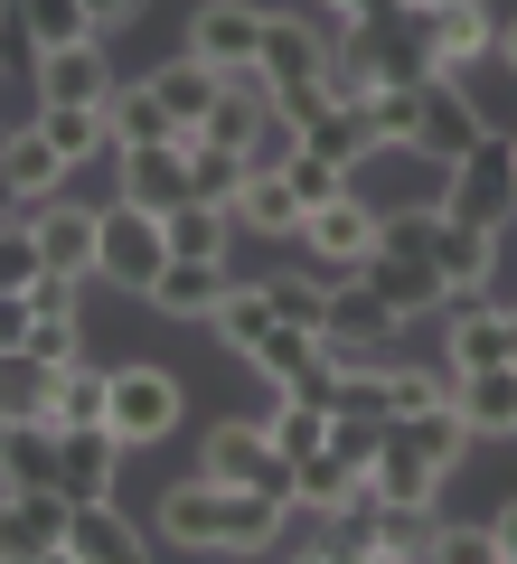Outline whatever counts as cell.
Listing matches in <instances>:
<instances>
[{
    "mask_svg": "<svg viewBox=\"0 0 517 564\" xmlns=\"http://www.w3.org/2000/svg\"><path fill=\"white\" fill-rule=\"evenodd\" d=\"M255 367H263V377H273V386L311 377V367H320V329H311V321H273V329H263V339H255Z\"/></svg>",
    "mask_w": 517,
    "mask_h": 564,
    "instance_id": "d6a6232c",
    "label": "cell"
},
{
    "mask_svg": "<svg viewBox=\"0 0 517 564\" xmlns=\"http://www.w3.org/2000/svg\"><path fill=\"white\" fill-rule=\"evenodd\" d=\"M20 29L39 39V57H47V47H76V39H95L85 0H20Z\"/></svg>",
    "mask_w": 517,
    "mask_h": 564,
    "instance_id": "8d00e7d4",
    "label": "cell"
},
{
    "mask_svg": "<svg viewBox=\"0 0 517 564\" xmlns=\"http://www.w3.org/2000/svg\"><path fill=\"white\" fill-rule=\"evenodd\" d=\"M39 132L57 141L66 170H76V161H95L104 141H114V122H104V104H39Z\"/></svg>",
    "mask_w": 517,
    "mask_h": 564,
    "instance_id": "1f68e13d",
    "label": "cell"
},
{
    "mask_svg": "<svg viewBox=\"0 0 517 564\" xmlns=\"http://www.w3.org/2000/svg\"><path fill=\"white\" fill-rule=\"evenodd\" d=\"M151 85H160V104H170V113H180L189 132H198V122H207V104L226 95V76H217V66H207V57H170V66H160Z\"/></svg>",
    "mask_w": 517,
    "mask_h": 564,
    "instance_id": "f546056e",
    "label": "cell"
},
{
    "mask_svg": "<svg viewBox=\"0 0 517 564\" xmlns=\"http://www.w3.org/2000/svg\"><path fill=\"white\" fill-rule=\"evenodd\" d=\"M39 104H104L114 95V66H104V47L95 39H76V47H47L39 57V85H29Z\"/></svg>",
    "mask_w": 517,
    "mask_h": 564,
    "instance_id": "d6986e66",
    "label": "cell"
},
{
    "mask_svg": "<svg viewBox=\"0 0 517 564\" xmlns=\"http://www.w3.org/2000/svg\"><path fill=\"white\" fill-rule=\"evenodd\" d=\"M452 404H461V423H471V433H517V358L461 367V377H452Z\"/></svg>",
    "mask_w": 517,
    "mask_h": 564,
    "instance_id": "7402d4cb",
    "label": "cell"
},
{
    "mask_svg": "<svg viewBox=\"0 0 517 564\" xmlns=\"http://www.w3.org/2000/svg\"><path fill=\"white\" fill-rule=\"evenodd\" d=\"M29 236H39V263H57V273H95V245H104V207H76L57 188V198H39V217H29Z\"/></svg>",
    "mask_w": 517,
    "mask_h": 564,
    "instance_id": "8fae6325",
    "label": "cell"
},
{
    "mask_svg": "<svg viewBox=\"0 0 517 564\" xmlns=\"http://www.w3.org/2000/svg\"><path fill=\"white\" fill-rule=\"evenodd\" d=\"M358 489H367V470L348 462V452H330V443H320L311 462H292V508L301 518H330V508H348Z\"/></svg>",
    "mask_w": 517,
    "mask_h": 564,
    "instance_id": "cb8c5ba5",
    "label": "cell"
},
{
    "mask_svg": "<svg viewBox=\"0 0 517 564\" xmlns=\"http://www.w3.org/2000/svg\"><path fill=\"white\" fill-rule=\"evenodd\" d=\"M10 433H20V414H10V404H0V452H10Z\"/></svg>",
    "mask_w": 517,
    "mask_h": 564,
    "instance_id": "816d5d0a",
    "label": "cell"
},
{
    "mask_svg": "<svg viewBox=\"0 0 517 564\" xmlns=\"http://www.w3.org/2000/svg\"><path fill=\"white\" fill-rule=\"evenodd\" d=\"M0 170H10V188H20L29 207H39V198H57V188H66V151H57V141L39 132V122L0 141Z\"/></svg>",
    "mask_w": 517,
    "mask_h": 564,
    "instance_id": "d4e9b609",
    "label": "cell"
},
{
    "mask_svg": "<svg viewBox=\"0 0 517 564\" xmlns=\"http://www.w3.org/2000/svg\"><path fill=\"white\" fill-rule=\"evenodd\" d=\"M47 414L57 423H104L114 414V367H57V377H47Z\"/></svg>",
    "mask_w": 517,
    "mask_h": 564,
    "instance_id": "83f0119b",
    "label": "cell"
},
{
    "mask_svg": "<svg viewBox=\"0 0 517 564\" xmlns=\"http://www.w3.org/2000/svg\"><path fill=\"white\" fill-rule=\"evenodd\" d=\"M489 527H498V555H508V564H517V499H508V508H498V518H489Z\"/></svg>",
    "mask_w": 517,
    "mask_h": 564,
    "instance_id": "681fc988",
    "label": "cell"
},
{
    "mask_svg": "<svg viewBox=\"0 0 517 564\" xmlns=\"http://www.w3.org/2000/svg\"><path fill=\"white\" fill-rule=\"evenodd\" d=\"M405 423V443L423 452V462L461 470V443H471V423H461V404H423V414H396Z\"/></svg>",
    "mask_w": 517,
    "mask_h": 564,
    "instance_id": "836d02e7",
    "label": "cell"
},
{
    "mask_svg": "<svg viewBox=\"0 0 517 564\" xmlns=\"http://www.w3.org/2000/svg\"><path fill=\"white\" fill-rule=\"evenodd\" d=\"M358 273L377 282L386 302H396V321H433V311L452 302V292H442V273H433V263H423V254H405V245H377V254H367Z\"/></svg>",
    "mask_w": 517,
    "mask_h": 564,
    "instance_id": "ac0fdd59",
    "label": "cell"
},
{
    "mask_svg": "<svg viewBox=\"0 0 517 564\" xmlns=\"http://www.w3.org/2000/svg\"><path fill=\"white\" fill-rule=\"evenodd\" d=\"M263 433H273V443H282V462H311V452L330 443V404H311V395H282Z\"/></svg>",
    "mask_w": 517,
    "mask_h": 564,
    "instance_id": "e575fe53",
    "label": "cell"
},
{
    "mask_svg": "<svg viewBox=\"0 0 517 564\" xmlns=\"http://www.w3.org/2000/svg\"><path fill=\"white\" fill-rule=\"evenodd\" d=\"M66 508L57 489H10L0 499V564H39V555H66Z\"/></svg>",
    "mask_w": 517,
    "mask_h": 564,
    "instance_id": "30bf717a",
    "label": "cell"
},
{
    "mask_svg": "<svg viewBox=\"0 0 517 564\" xmlns=\"http://www.w3.org/2000/svg\"><path fill=\"white\" fill-rule=\"evenodd\" d=\"M226 226H236V207L180 198V207H170V254H226Z\"/></svg>",
    "mask_w": 517,
    "mask_h": 564,
    "instance_id": "d590c367",
    "label": "cell"
},
{
    "mask_svg": "<svg viewBox=\"0 0 517 564\" xmlns=\"http://www.w3.org/2000/svg\"><path fill=\"white\" fill-rule=\"evenodd\" d=\"M226 302V254H170L151 282V311L160 321H217Z\"/></svg>",
    "mask_w": 517,
    "mask_h": 564,
    "instance_id": "5bb4252c",
    "label": "cell"
},
{
    "mask_svg": "<svg viewBox=\"0 0 517 564\" xmlns=\"http://www.w3.org/2000/svg\"><path fill=\"white\" fill-rule=\"evenodd\" d=\"M442 217L489 226V236L517 217V141H508V132H480L471 151L442 170Z\"/></svg>",
    "mask_w": 517,
    "mask_h": 564,
    "instance_id": "7a4b0ae2",
    "label": "cell"
},
{
    "mask_svg": "<svg viewBox=\"0 0 517 564\" xmlns=\"http://www.w3.org/2000/svg\"><path fill=\"white\" fill-rule=\"evenodd\" d=\"M132 10H141V0H85V20H95V29H114V20H132Z\"/></svg>",
    "mask_w": 517,
    "mask_h": 564,
    "instance_id": "c3c4849f",
    "label": "cell"
},
{
    "mask_svg": "<svg viewBox=\"0 0 517 564\" xmlns=\"http://www.w3.org/2000/svg\"><path fill=\"white\" fill-rule=\"evenodd\" d=\"M66 555H85V564H132V555H141V527L122 518L114 499H76V508H66Z\"/></svg>",
    "mask_w": 517,
    "mask_h": 564,
    "instance_id": "44dd1931",
    "label": "cell"
},
{
    "mask_svg": "<svg viewBox=\"0 0 517 564\" xmlns=\"http://www.w3.org/2000/svg\"><path fill=\"white\" fill-rule=\"evenodd\" d=\"M414 10H442V0H414Z\"/></svg>",
    "mask_w": 517,
    "mask_h": 564,
    "instance_id": "11a10c76",
    "label": "cell"
},
{
    "mask_svg": "<svg viewBox=\"0 0 517 564\" xmlns=\"http://www.w3.org/2000/svg\"><path fill=\"white\" fill-rule=\"evenodd\" d=\"M236 217L255 226V236H301V217H311V207L292 198V180H282V170H255V180H245V198H236Z\"/></svg>",
    "mask_w": 517,
    "mask_h": 564,
    "instance_id": "4dcf8cb0",
    "label": "cell"
},
{
    "mask_svg": "<svg viewBox=\"0 0 517 564\" xmlns=\"http://www.w3.org/2000/svg\"><path fill=\"white\" fill-rule=\"evenodd\" d=\"M292 245H311V254H320V263H338V273H358V263L386 245V217L367 207V188H338L330 207H311V217H301V236H292Z\"/></svg>",
    "mask_w": 517,
    "mask_h": 564,
    "instance_id": "8992f818",
    "label": "cell"
},
{
    "mask_svg": "<svg viewBox=\"0 0 517 564\" xmlns=\"http://www.w3.org/2000/svg\"><path fill=\"white\" fill-rule=\"evenodd\" d=\"M0 470H10V489H57V423L29 414L20 433H10V452H0ZM66 499V489H57Z\"/></svg>",
    "mask_w": 517,
    "mask_h": 564,
    "instance_id": "f1b7e54d",
    "label": "cell"
},
{
    "mask_svg": "<svg viewBox=\"0 0 517 564\" xmlns=\"http://www.w3.org/2000/svg\"><path fill=\"white\" fill-rule=\"evenodd\" d=\"M29 282H39V236L0 226V292H29Z\"/></svg>",
    "mask_w": 517,
    "mask_h": 564,
    "instance_id": "f6af8a7d",
    "label": "cell"
},
{
    "mask_svg": "<svg viewBox=\"0 0 517 564\" xmlns=\"http://www.w3.org/2000/svg\"><path fill=\"white\" fill-rule=\"evenodd\" d=\"M263 85H273V95H292V85H320L330 76V39H320L311 20H273V10H263Z\"/></svg>",
    "mask_w": 517,
    "mask_h": 564,
    "instance_id": "2e32d148",
    "label": "cell"
},
{
    "mask_svg": "<svg viewBox=\"0 0 517 564\" xmlns=\"http://www.w3.org/2000/svg\"><path fill=\"white\" fill-rule=\"evenodd\" d=\"M498 57H508V66H517V20H498Z\"/></svg>",
    "mask_w": 517,
    "mask_h": 564,
    "instance_id": "f907efd6",
    "label": "cell"
},
{
    "mask_svg": "<svg viewBox=\"0 0 517 564\" xmlns=\"http://www.w3.org/2000/svg\"><path fill=\"white\" fill-rule=\"evenodd\" d=\"M189 57H207L217 76H245L263 57V10L255 0H207L198 20H189Z\"/></svg>",
    "mask_w": 517,
    "mask_h": 564,
    "instance_id": "9c48e42d",
    "label": "cell"
},
{
    "mask_svg": "<svg viewBox=\"0 0 517 564\" xmlns=\"http://www.w3.org/2000/svg\"><path fill=\"white\" fill-rule=\"evenodd\" d=\"M245 180H255V161H245L236 141H207V132H189V198H207V207H236V198H245Z\"/></svg>",
    "mask_w": 517,
    "mask_h": 564,
    "instance_id": "484cf974",
    "label": "cell"
},
{
    "mask_svg": "<svg viewBox=\"0 0 517 564\" xmlns=\"http://www.w3.org/2000/svg\"><path fill=\"white\" fill-rule=\"evenodd\" d=\"M10 20H20V0H0V29H10Z\"/></svg>",
    "mask_w": 517,
    "mask_h": 564,
    "instance_id": "f5cc1de1",
    "label": "cell"
},
{
    "mask_svg": "<svg viewBox=\"0 0 517 564\" xmlns=\"http://www.w3.org/2000/svg\"><path fill=\"white\" fill-rule=\"evenodd\" d=\"M0 141H10V132H0Z\"/></svg>",
    "mask_w": 517,
    "mask_h": 564,
    "instance_id": "6f0895ef",
    "label": "cell"
},
{
    "mask_svg": "<svg viewBox=\"0 0 517 564\" xmlns=\"http://www.w3.org/2000/svg\"><path fill=\"white\" fill-rule=\"evenodd\" d=\"M396 302H386L367 273H348V282H330V321H320V358L330 367H377V348L396 339Z\"/></svg>",
    "mask_w": 517,
    "mask_h": 564,
    "instance_id": "3957f363",
    "label": "cell"
},
{
    "mask_svg": "<svg viewBox=\"0 0 517 564\" xmlns=\"http://www.w3.org/2000/svg\"><path fill=\"white\" fill-rule=\"evenodd\" d=\"M29 321H39L29 292H0V358H20V348H29Z\"/></svg>",
    "mask_w": 517,
    "mask_h": 564,
    "instance_id": "7dc6e473",
    "label": "cell"
},
{
    "mask_svg": "<svg viewBox=\"0 0 517 564\" xmlns=\"http://www.w3.org/2000/svg\"><path fill=\"white\" fill-rule=\"evenodd\" d=\"M282 311H273V292H263V282H226V302H217V348H236V358H255V339L263 329H273Z\"/></svg>",
    "mask_w": 517,
    "mask_h": 564,
    "instance_id": "4316f807",
    "label": "cell"
},
{
    "mask_svg": "<svg viewBox=\"0 0 517 564\" xmlns=\"http://www.w3.org/2000/svg\"><path fill=\"white\" fill-rule=\"evenodd\" d=\"M122 198L151 207V217H170V207L189 198V141H132V151H122Z\"/></svg>",
    "mask_w": 517,
    "mask_h": 564,
    "instance_id": "e0dca14e",
    "label": "cell"
},
{
    "mask_svg": "<svg viewBox=\"0 0 517 564\" xmlns=\"http://www.w3.org/2000/svg\"><path fill=\"white\" fill-rule=\"evenodd\" d=\"M0 226H10V207H0Z\"/></svg>",
    "mask_w": 517,
    "mask_h": 564,
    "instance_id": "9f6ffc18",
    "label": "cell"
},
{
    "mask_svg": "<svg viewBox=\"0 0 517 564\" xmlns=\"http://www.w3.org/2000/svg\"><path fill=\"white\" fill-rule=\"evenodd\" d=\"M160 263H170V217H151V207L114 198V207H104V245H95V273H104V282H122L132 302H151Z\"/></svg>",
    "mask_w": 517,
    "mask_h": 564,
    "instance_id": "277c9868",
    "label": "cell"
},
{
    "mask_svg": "<svg viewBox=\"0 0 517 564\" xmlns=\"http://www.w3.org/2000/svg\"><path fill=\"white\" fill-rule=\"evenodd\" d=\"M29 367H47V377H57V367H76L85 358V329H76V311H39V321H29V348H20Z\"/></svg>",
    "mask_w": 517,
    "mask_h": 564,
    "instance_id": "f35d334b",
    "label": "cell"
},
{
    "mask_svg": "<svg viewBox=\"0 0 517 564\" xmlns=\"http://www.w3.org/2000/svg\"><path fill=\"white\" fill-rule=\"evenodd\" d=\"M442 480H452V470H442V462H423V452L405 443V423H386L377 462H367V489H377L386 508H433V499H442Z\"/></svg>",
    "mask_w": 517,
    "mask_h": 564,
    "instance_id": "4fadbf2b",
    "label": "cell"
},
{
    "mask_svg": "<svg viewBox=\"0 0 517 564\" xmlns=\"http://www.w3.org/2000/svg\"><path fill=\"white\" fill-rule=\"evenodd\" d=\"M386 423L396 414H330V452H348V462H377V443H386Z\"/></svg>",
    "mask_w": 517,
    "mask_h": 564,
    "instance_id": "7bdbcfd3",
    "label": "cell"
},
{
    "mask_svg": "<svg viewBox=\"0 0 517 564\" xmlns=\"http://www.w3.org/2000/svg\"><path fill=\"white\" fill-rule=\"evenodd\" d=\"M282 518H292V499H273V489H226L207 470L160 499V536L198 545V555H263V545H282Z\"/></svg>",
    "mask_w": 517,
    "mask_h": 564,
    "instance_id": "6da1fadb",
    "label": "cell"
},
{
    "mask_svg": "<svg viewBox=\"0 0 517 564\" xmlns=\"http://www.w3.org/2000/svg\"><path fill=\"white\" fill-rule=\"evenodd\" d=\"M508 358H517V311H508Z\"/></svg>",
    "mask_w": 517,
    "mask_h": 564,
    "instance_id": "db71d44e",
    "label": "cell"
},
{
    "mask_svg": "<svg viewBox=\"0 0 517 564\" xmlns=\"http://www.w3.org/2000/svg\"><path fill=\"white\" fill-rule=\"evenodd\" d=\"M386 404H396V414L452 404V358H442V367H386Z\"/></svg>",
    "mask_w": 517,
    "mask_h": 564,
    "instance_id": "ab89813d",
    "label": "cell"
},
{
    "mask_svg": "<svg viewBox=\"0 0 517 564\" xmlns=\"http://www.w3.org/2000/svg\"><path fill=\"white\" fill-rule=\"evenodd\" d=\"M114 423H57V489L66 499H114Z\"/></svg>",
    "mask_w": 517,
    "mask_h": 564,
    "instance_id": "9a60e30c",
    "label": "cell"
},
{
    "mask_svg": "<svg viewBox=\"0 0 517 564\" xmlns=\"http://www.w3.org/2000/svg\"><path fill=\"white\" fill-rule=\"evenodd\" d=\"M104 423L122 433V452L160 443V433L180 423V377H170V367H114V414Z\"/></svg>",
    "mask_w": 517,
    "mask_h": 564,
    "instance_id": "ba28073f",
    "label": "cell"
},
{
    "mask_svg": "<svg viewBox=\"0 0 517 564\" xmlns=\"http://www.w3.org/2000/svg\"><path fill=\"white\" fill-rule=\"evenodd\" d=\"M358 104H367V141L377 151H414V85H377Z\"/></svg>",
    "mask_w": 517,
    "mask_h": 564,
    "instance_id": "74e56055",
    "label": "cell"
},
{
    "mask_svg": "<svg viewBox=\"0 0 517 564\" xmlns=\"http://www.w3.org/2000/svg\"><path fill=\"white\" fill-rule=\"evenodd\" d=\"M442 518L433 508H377V555H433Z\"/></svg>",
    "mask_w": 517,
    "mask_h": 564,
    "instance_id": "60d3db41",
    "label": "cell"
},
{
    "mask_svg": "<svg viewBox=\"0 0 517 564\" xmlns=\"http://www.w3.org/2000/svg\"><path fill=\"white\" fill-rule=\"evenodd\" d=\"M263 292H273V311H282V321H330V292H320V282H301V273H273V282H263Z\"/></svg>",
    "mask_w": 517,
    "mask_h": 564,
    "instance_id": "ee69618b",
    "label": "cell"
},
{
    "mask_svg": "<svg viewBox=\"0 0 517 564\" xmlns=\"http://www.w3.org/2000/svg\"><path fill=\"white\" fill-rule=\"evenodd\" d=\"M480 132H489V122H480V104L461 95L452 76H423V85H414V161H442V170H452Z\"/></svg>",
    "mask_w": 517,
    "mask_h": 564,
    "instance_id": "52a82bcc",
    "label": "cell"
},
{
    "mask_svg": "<svg viewBox=\"0 0 517 564\" xmlns=\"http://www.w3.org/2000/svg\"><path fill=\"white\" fill-rule=\"evenodd\" d=\"M282 180H292V198H301V207H330L338 188H348V170L320 161V151H292V161H282Z\"/></svg>",
    "mask_w": 517,
    "mask_h": 564,
    "instance_id": "b9f144b4",
    "label": "cell"
},
{
    "mask_svg": "<svg viewBox=\"0 0 517 564\" xmlns=\"http://www.w3.org/2000/svg\"><path fill=\"white\" fill-rule=\"evenodd\" d=\"M198 470L226 480V489H273V499H292V462H282V443L263 423H217L207 452H198Z\"/></svg>",
    "mask_w": 517,
    "mask_h": 564,
    "instance_id": "5b68a950",
    "label": "cell"
},
{
    "mask_svg": "<svg viewBox=\"0 0 517 564\" xmlns=\"http://www.w3.org/2000/svg\"><path fill=\"white\" fill-rule=\"evenodd\" d=\"M104 122H114V151H132V141H189V122L160 104L151 76H141V85H114V95H104Z\"/></svg>",
    "mask_w": 517,
    "mask_h": 564,
    "instance_id": "603a6c76",
    "label": "cell"
},
{
    "mask_svg": "<svg viewBox=\"0 0 517 564\" xmlns=\"http://www.w3.org/2000/svg\"><path fill=\"white\" fill-rule=\"evenodd\" d=\"M442 311H452V339H442L452 377H461V367H498V358H508V311H489L480 292H452Z\"/></svg>",
    "mask_w": 517,
    "mask_h": 564,
    "instance_id": "ffe728a7",
    "label": "cell"
},
{
    "mask_svg": "<svg viewBox=\"0 0 517 564\" xmlns=\"http://www.w3.org/2000/svg\"><path fill=\"white\" fill-rule=\"evenodd\" d=\"M423 57H433V76H461L471 57H498V20L480 0H442V10H423Z\"/></svg>",
    "mask_w": 517,
    "mask_h": 564,
    "instance_id": "7c38bea8",
    "label": "cell"
},
{
    "mask_svg": "<svg viewBox=\"0 0 517 564\" xmlns=\"http://www.w3.org/2000/svg\"><path fill=\"white\" fill-rule=\"evenodd\" d=\"M433 564H498V527H442Z\"/></svg>",
    "mask_w": 517,
    "mask_h": 564,
    "instance_id": "bcb514c9",
    "label": "cell"
}]
</instances>
